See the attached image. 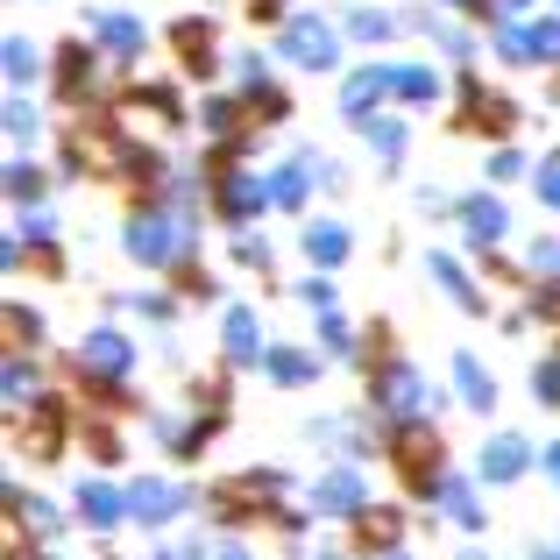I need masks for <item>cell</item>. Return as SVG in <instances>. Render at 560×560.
<instances>
[{
  "label": "cell",
  "mask_w": 560,
  "mask_h": 560,
  "mask_svg": "<svg viewBox=\"0 0 560 560\" xmlns=\"http://www.w3.org/2000/svg\"><path fill=\"white\" fill-rule=\"evenodd\" d=\"M8 71H14V79H28V71H36V50H28V43H8Z\"/></svg>",
  "instance_id": "cell-21"
},
{
  "label": "cell",
  "mask_w": 560,
  "mask_h": 560,
  "mask_svg": "<svg viewBox=\"0 0 560 560\" xmlns=\"http://www.w3.org/2000/svg\"><path fill=\"white\" fill-rule=\"evenodd\" d=\"M128 362V348L114 341V334H93V341H85V370H121Z\"/></svg>",
  "instance_id": "cell-16"
},
{
  "label": "cell",
  "mask_w": 560,
  "mask_h": 560,
  "mask_svg": "<svg viewBox=\"0 0 560 560\" xmlns=\"http://www.w3.org/2000/svg\"><path fill=\"white\" fill-rule=\"evenodd\" d=\"M539 390H547L553 405H560V362H547V370H539Z\"/></svg>",
  "instance_id": "cell-24"
},
{
  "label": "cell",
  "mask_w": 560,
  "mask_h": 560,
  "mask_svg": "<svg viewBox=\"0 0 560 560\" xmlns=\"http://www.w3.org/2000/svg\"><path fill=\"white\" fill-rule=\"evenodd\" d=\"M511 121H518V107H511V100H490V93H476V85H468V121H462V128H482V136H511Z\"/></svg>",
  "instance_id": "cell-5"
},
{
  "label": "cell",
  "mask_w": 560,
  "mask_h": 560,
  "mask_svg": "<svg viewBox=\"0 0 560 560\" xmlns=\"http://www.w3.org/2000/svg\"><path fill=\"white\" fill-rule=\"evenodd\" d=\"M100 36H107V43H114V50H128V57H136V50H142V28H136V22H128V14H100Z\"/></svg>",
  "instance_id": "cell-15"
},
{
  "label": "cell",
  "mask_w": 560,
  "mask_h": 560,
  "mask_svg": "<svg viewBox=\"0 0 560 560\" xmlns=\"http://www.w3.org/2000/svg\"><path fill=\"white\" fill-rule=\"evenodd\" d=\"M171 43H178L185 71H199V79L213 71V28H206V22H178V28H171Z\"/></svg>",
  "instance_id": "cell-6"
},
{
  "label": "cell",
  "mask_w": 560,
  "mask_h": 560,
  "mask_svg": "<svg viewBox=\"0 0 560 560\" xmlns=\"http://www.w3.org/2000/svg\"><path fill=\"white\" fill-rule=\"evenodd\" d=\"M57 440H65V405H57V397H43V405L28 411V425H22V447L43 462V454H57Z\"/></svg>",
  "instance_id": "cell-2"
},
{
  "label": "cell",
  "mask_w": 560,
  "mask_h": 560,
  "mask_svg": "<svg viewBox=\"0 0 560 560\" xmlns=\"http://www.w3.org/2000/svg\"><path fill=\"white\" fill-rule=\"evenodd\" d=\"M291 57H313V65H334V36L327 28H313V22H291Z\"/></svg>",
  "instance_id": "cell-9"
},
{
  "label": "cell",
  "mask_w": 560,
  "mask_h": 560,
  "mask_svg": "<svg viewBox=\"0 0 560 560\" xmlns=\"http://www.w3.org/2000/svg\"><path fill=\"white\" fill-rule=\"evenodd\" d=\"M397 533H405V525H397V511H362V518H355V539H362V547H397Z\"/></svg>",
  "instance_id": "cell-10"
},
{
  "label": "cell",
  "mask_w": 560,
  "mask_h": 560,
  "mask_svg": "<svg viewBox=\"0 0 560 560\" xmlns=\"http://www.w3.org/2000/svg\"><path fill=\"white\" fill-rule=\"evenodd\" d=\"M397 468H405V482H411V490H433L440 440H433V433H397Z\"/></svg>",
  "instance_id": "cell-1"
},
{
  "label": "cell",
  "mask_w": 560,
  "mask_h": 560,
  "mask_svg": "<svg viewBox=\"0 0 560 560\" xmlns=\"http://www.w3.org/2000/svg\"><path fill=\"white\" fill-rule=\"evenodd\" d=\"M454 383H462V397H468L476 411H490V397H497V390H490V376H482L476 362H454Z\"/></svg>",
  "instance_id": "cell-14"
},
{
  "label": "cell",
  "mask_w": 560,
  "mask_h": 560,
  "mask_svg": "<svg viewBox=\"0 0 560 560\" xmlns=\"http://www.w3.org/2000/svg\"><path fill=\"white\" fill-rule=\"evenodd\" d=\"M468 234H476V242H497V234H504V206L497 199H468Z\"/></svg>",
  "instance_id": "cell-11"
},
{
  "label": "cell",
  "mask_w": 560,
  "mask_h": 560,
  "mask_svg": "<svg viewBox=\"0 0 560 560\" xmlns=\"http://www.w3.org/2000/svg\"><path fill=\"white\" fill-rule=\"evenodd\" d=\"M128 248H136L142 262H164L171 256V220H156V213L136 220V228H128Z\"/></svg>",
  "instance_id": "cell-8"
},
{
  "label": "cell",
  "mask_w": 560,
  "mask_h": 560,
  "mask_svg": "<svg viewBox=\"0 0 560 560\" xmlns=\"http://www.w3.org/2000/svg\"><path fill=\"white\" fill-rule=\"evenodd\" d=\"M128 511H136L142 525H164L171 511H178V490H164V482H136V497H128Z\"/></svg>",
  "instance_id": "cell-7"
},
{
  "label": "cell",
  "mask_w": 560,
  "mask_h": 560,
  "mask_svg": "<svg viewBox=\"0 0 560 560\" xmlns=\"http://www.w3.org/2000/svg\"><path fill=\"white\" fill-rule=\"evenodd\" d=\"M8 191H14V199H43V178H36V171H8Z\"/></svg>",
  "instance_id": "cell-20"
},
{
  "label": "cell",
  "mask_w": 560,
  "mask_h": 560,
  "mask_svg": "<svg viewBox=\"0 0 560 560\" xmlns=\"http://www.w3.org/2000/svg\"><path fill=\"white\" fill-rule=\"evenodd\" d=\"M228 560H242V553H228Z\"/></svg>",
  "instance_id": "cell-27"
},
{
  "label": "cell",
  "mask_w": 560,
  "mask_h": 560,
  "mask_svg": "<svg viewBox=\"0 0 560 560\" xmlns=\"http://www.w3.org/2000/svg\"><path fill=\"white\" fill-rule=\"evenodd\" d=\"M79 504H85V518H93V525H114V518H121V497H114V490H100V482H85V490H79Z\"/></svg>",
  "instance_id": "cell-13"
},
{
  "label": "cell",
  "mask_w": 560,
  "mask_h": 560,
  "mask_svg": "<svg viewBox=\"0 0 560 560\" xmlns=\"http://www.w3.org/2000/svg\"><path fill=\"white\" fill-rule=\"evenodd\" d=\"M518 468H525V447H518V440H497V447L482 454V476H497V482L518 476Z\"/></svg>",
  "instance_id": "cell-12"
},
{
  "label": "cell",
  "mask_w": 560,
  "mask_h": 560,
  "mask_svg": "<svg viewBox=\"0 0 560 560\" xmlns=\"http://www.w3.org/2000/svg\"><path fill=\"white\" fill-rule=\"evenodd\" d=\"M299 191H305V171H284V178H277V199L284 206H299Z\"/></svg>",
  "instance_id": "cell-22"
},
{
  "label": "cell",
  "mask_w": 560,
  "mask_h": 560,
  "mask_svg": "<svg viewBox=\"0 0 560 560\" xmlns=\"http://www.w3.org/2000/svg\"><path fill=\"white\" fill-rule=\"evenodd\" d=\"M270 370H277V376H284V383H299L305 370H313V362H305V355H277V362H270Z\"/></svg>",
  "instance_id": "cell-23"
},
{
  "label": "cell",
  "mask_w": 560,
  "mask_h": 560,
  "mask_svg": "<svg viewBox=\"0 0 560 560\" xmlns=\"http://www.w3.org/2000/svg\"><path fill=\"white\" fill-rule=\"evenodd\" d=\"M376 397H383L390 411H419V405H425V383L411 376L405 362H383V376H376Z\"/></svg>",
  "instance_id": "cell-3"
},
{
  "label": "cell",
  "mask_w": 560,
  "mask_h": 560,
  "mask_svg": "<svg viewBox=\"0 0 560 560\" xmlns=\"http://www.w3.org/2000/svg\"><path fill=\"white\" fill-rule=\"evenodd\" d=\"M93 65H100L93 50L65 43V50H57V93H65V100H85V93H93Z\"/></svg>",
  "instance_id": "cell-4"
},
{
  "label": "cell",
  "mask_w": 560,
  "mask_h": 560,
  "mask_svg": "<svg viewBox=\"0 0 560 560\" xmlns=\"http://www.w3.org/2000/svg\"><path fill=\"white\" fill-rule=\"evenodd\" d=\"M228 348H234L242 362L256 355V319H248V313H234V319H228Z\"/></svg>",
  "instance_id": "cell-18"
},
{
  "label": "cell",
  "mask_w": 560,
  "mask_h": 560,
  "mask_svg": "<svg viewBox=\"0 0 560 560\" xmlns=\"http://www.w3.org/2000/svg\"><path fill=\"white\" fill-rule=\"evenodd\" d=\"M341 248H348L341 228H313V256H319V262H341Z\"/></svg>",
  "instance_id": "cell-19"
},
{
  "label": "cell",
  "mask_w": 560,
  "mask_h": 560,
  "mask_svg": "<svg viewBox=\"0 0 560 560\" xmlns=\"http://www.w3.org/2000/svg\"><path fill=\"white\" fill-rule=\"evenodd\" d=\"M539 191H547V206H560V171H547V185H539Z\"/></svg>",
  "instance_id": "cell-25"
},
{
  "label": "cell",
  "mask_w": 560,
  "mask_h": 560,
  "mask_svg": "<svg viewBox=\"0 0 560 560\" xmlns=\"http://www.w3.org/2000/svg\"><path fill=\"white\" fill-rule=\"evenodd\" d=\"M355 476H348V468H341V476H327V490H319V504H327V511H348V504H355Z\"/></svg>",
  "instance_id": "cell-17"
},
{
  "label": "cell",
  "mask_w": 560,
  "mask_h": 560,
  "mask_svg": "<svg viewBox=\"0 0 560 560\" xmlns=\"http://www.w3.org/2000/svg\"><path fill=\"white\" fill-rule=\"evenodd\" d=\"M547 468H553V476H560V447H553V454H547Z\"/></svg>",
  "instance_id": "cell-26"
}]
</instances>
